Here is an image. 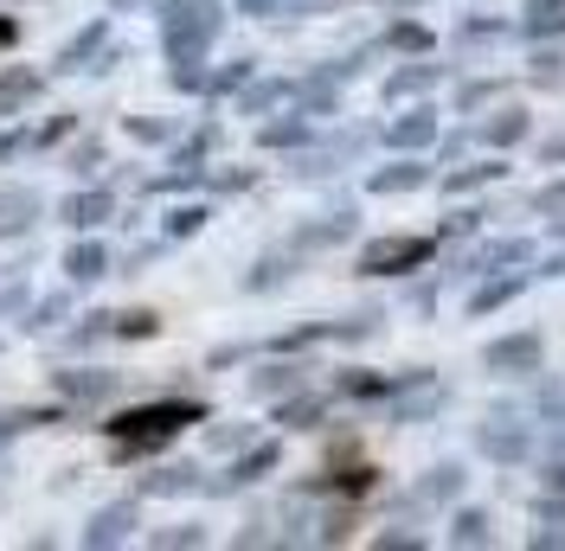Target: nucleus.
Listing matches in <instances>:
<instances>
[{
  "instance_id": "nucleus-1",
  "label": "nucleus",
  "mask_w": 565,
  "mask_h": 551,
  "mask_svg": "<svg viewBox=\"0 0 565 551\" xmlns=\"http://www.w3.org/2000/svg\"><path fill=\"white\" fill-rule=\"evenodd\" d=\"M200 404H186V398H168V404H136V411H116L104 423L109 443H116V455L122 462H136V455H154L161 443H174L186 423H200Z\"/></svg>"
},
{
  "instance_id": "nucleus-2",
  "label": "nucleus",
  "mask_w": 565,
  "mask_h": 551,
  "mask_svg": "<svg viewBox=\"0 0 565 551\" xmlns=\"http://www.w3.org/2000/svg\"><path fill=\"white\" fill-rule=\"evenodd\" d=\"M218 0H168L161 7V39H168V52L174 58H200L212 45V33H218Z\"/></svg>"
},
{
  "instance_id": "nucleus-3",
  "label": "nucleus",
  "mask_w": 565,
  "mask_h": 551,
  "mask_svg": "<svg viewBox=\"0 0 565 551\" xmlns=\"http://www.w3.org/2000/svg\"><path fill=\"white\" fill-rule=\"evenodd\" d=\"M424 257H430V244L424 238H380L360 250V270L366 276H398V270H418Z\"/></svg>"
},
{
  "instance_id": "nucleus-4",
  "label": "nucleus",
  "mask_w": 565,
  "mask_h": 551,
  "mask_svg": "<svg viewBox=\"0 0 565 551\" xmlns=\"http://www.w3.org/2000/svg\"><path fill=\"white\" fill-rule=\"evenodd\" d=\"M109 65H116V52H109V20H90V26L58 52V71H109Z\"/></svg>"
},
{
  "instance_id": "nucleus-5",
  "label": "nucleus",
  "mask_w": 565,
  "mask_h": 551,
  "mask_svg": "<svg viewBox=\"0 0 565 551\" xmlns=\"http://www.w3.org/2000/svg\"><path fill=\"white\" fill-rule=\"evenodd\" d=\"M141 519V500H109V507H97L90 514V526H84V545H122L129 532H136Z\"/></svg>"
},
{
  "instance_id": "nucleus-6",
  "label": "nucleus",
  "mask_w": 565,
  "mask_h": 551,
  "mask_svg": "<svg viewBox=\"0 0 565 551\" xmlns=\"http://www.w3.org/2000/svg\"><path fill=\"white\" fill-rule=\"evenodd\" d=\"M52 385L65 391L71 404H104V398H116V372H104V366H71V372H52Z\"/></svg>"
},
{
  "instance_id": "nucleus-7",
  "label": "nucleus",
  "mask_w": 565,
  "mask_h": 551,
  "mask_svg": "<svg viewBox=\"0 0 565 551\" xmlns=\"http://www.w3.org/2000/svg\"><path fill=\"white\" fill-rule=\"evenodd\" d=\"M109 212H116V199H109V186H90V193H71L65 206H58V218H65L71 231H97Z\"/></svg>"
},
{
  "instance_id": "nucleus-8",
  "label": "nucleus",
  "mask_w": 565,
  "mask_h": 551,
  "mask_svg": "<svg viewBox=\"0 0 565 551\" xmlns=\"http://www.w3.org/2000/svg\"><path fill=\"white\" fill-rule=\"evenodd\" d=\"M39 90H45V77L33 65H7L0 71V116H20L26 104H39Z\"/></svg>"
},
{
  "instance_id": "nucleus-9",
  "label": "nucleus",
  "mask_w": 565,
  "mask_h": 551,
  "mask_svg": "<svg viewBox=\"0 0 565 551\" xmlns=\"http://www.w3.org/2000/svg\"><path fill=\"white\" fill-rule=\"evenodd\" d=\"M33 218H39V193H26V186H0V238H20Z\"/></svg>"
},
{
  "instance_id": "nucleus-10",
  "label": "nucleus",
  "mask_w": 565,
  "mask_h": 551,
  "mask_svg": "<svg viewBox=\"0 0 565 551\" xmlns=\"http://www.w3.org/2000/svg\"><path fill=\"white\" fill-rule=\"evenodd\" d=\"M65 276L71 282H97V276H109V250L97 238H77L65 250Z\"/></svg>"
},
{
  "instance_id": "nucleus-11",
  "label": "nucleus",
  "mask_w": 565,
  "mask_h": 551,
  "mask_svg": "<svg viewBox=\"0 0 565 551\" xmlns=\"http://www.w3.org/2000/svg\"><path fill=\"white\" fill-rule=\"evenodd\" d=\"M65 309H71V295H39L33 309H26V321H20V327H26V334H52V327L65 321Z\"/></svg>"
},
{
  "instance_id": "nucleus-12",
  "label": "nucleus",
  "mask_w": 565,
  "mask_h": 551,
  "mask_svg": "<svg viewBox=\"0 0 565 551\" xmlns=\"http://www.w3.org/2000/svg\"><path fill=\"white\" fill-rule=\"evenodd\" d=\"M264 468H277V443L250 449V455H245V462H238V468H232V475H225V482H218V487H245V482H257Z\"/></svg>"
},
{
  "instance_id": "nucleus-13",
  "label": "nucleus",
  "mask_w": 565,
  "mask_h": 551,
  "mask_svg": "<svg viewBox=\"0 0 565 551\" xmlns=\"http://www.w3.org/2000/svg\"><path fill=\"white\" fill-rule=\"evenodd\" d=\"M161 334V321L148 309H129V314H116V341H154Z\"/></svg>"
},
{
  "instance_id": "nucleus-14",
  "label": "nucleus",
  "mask_w": 565,
  "mask_h": 551,
  "mask_svg": "<svg viewBox=\"0 0 565 551\" xmlns=\"http://www.w3.org/2000/svg\"><path fill=\"white\" fill-rule=\"evenodd\" d=\"M193 482H200V468H161V475L141 482V494H186Z\"/></svg>"
},
{
  "instance_id": "nucleus-15",
  "label": "nucleus",
  "mask_w": 565,
  "mask_h": 551,
  "mask_svg": "<svg viewBox=\"0 0 565 551\" xmlns=\"http://www.w3.org/2000/svg\"><path fill=\"white\" fill-rule=\"evenodd\" d=\"M392 141H398V148H418V141H430V116H405V122H392Z\"/></svg>"
},
{
  "instance_id": "nucleus-16",
  "label": "nucleus",
  "mask_w": 565,
  "mask_h": 551,
  "mask_svg": "<svg viewBox=\"0 0 565 551\" xmlns=\"http://www.w3.org/2000/svg\"><path fill=\"white\" fill-rule=\"evenodd\" d=\"M289 385H296V366H270V372L250 379V391H257V398H277V391H289Z\"/></svg>"
},
{
  "instance_id": "nucleus-17",
  "label": "nucleus",
  "mask_w": 565,
  "mask_h": 551,
  "mask_svg": "<svg viewBox=\"0 0 565 551\" xmlns=\"http://www.w3.org/2000/svg\"><path fill=\"white\" fill-rule=\"evenodd\" d=\"M109 334H116V314H90V321L71 334V346H97V341H109Z\"/></svg>"
},
{
  "instance_id": "nucleus-18",
  "label": "nucleus",
  "mask_w": 565,
  "mask_h": 551,
  "mask_svg": "<svg viewBox=\"0 0 565 551\" xmlns=\"http://www.w3.org/2000/svg\"><path fill=\"white\" fill-rule=\"evenodd\" d=\"M553 26H565V0H540L527 20V33H553Z\"/></svg>"
},
{
  "instance_id": "nucleus-19",
  "label": "nucleus",
  "mask_w": 565,
  "mask_h": 551,
  "mask_svg": "<svg viewBox=\"0 0 565 551\" xmlns=\"http://www.w3.org/2000/svg\"><path fill=\"white\" fill-rule=\"evenodd\" d=\"M200 225H206V212H200V206H180V212H168V238H193Z\"/></svg>"
},
{
  "instance_id": "nucleus-20",
  "label": "nucleus",
  "mask_w": 565,
  "mask_h": 551,
  "mask_svg": "<svg viewBox=\"0 0 565 551\" xmlns=\"http://www.w3.org/2000/svg\"><path fill=\"white\" fill-rule=\"evenodd\" d=\"M90 168H104V141H97V136L71 148V173H90Z\"/></svg>"
},
{
  "instance_id": "nucleus-21",
  "label": "nucleus",
  "mask_w": 565,
  "mask_h": 551,
  "mask_svg": "<svg viewBox=\"0 0 565 551\" xmlns=\"http://www.w3.org/2000/svg\"><path fill=\"white\" fill-rule=\"evenodd\" d=\"M489 359H494V366H533V341H508V346H494Z\"/></svg>"
},
{
  "instance_id": "nucleus-22",
  "label": "nucleus",
  "mask_w": 565,
  "mask_h": 551,
  "mask_svg": "<svg viewBox=\"0 0 565 551\" xmlns=\"http://www.w3.org/2000/svg\"><path fill=\"white\" fill-rule=\"evenodd\" d=\"M316 417H321V404H309V398H302V404H282V423H289V430H309Z\"/></svg>"
},
{
  "instance_id": "nucleus-23",
  "label": "nucleus",
  "mask_w": 565,
  "mask_h": 551,
  "mask_svg": "<svg viewBox=\"0 0 565 551\" xmlns=\"http://www.w3.org/2000/svg\"><path fill=\"white\" fill-rule=\"evenodd\" d=\"M129 136L136 141H168V122H154V116H129Z\"/></svg>"
},
{
  "instance_id": "nucleus-24",
  "label": "nucleus",
  "mask_w": 565,
  "mask_h": 551,
  "mask_svg": "<svg viewBox=\"0 0 565 551\" xmlns=\"http://www.w3.org/2000/svg\"><path fill=\"white\" fill-rule=\"evenodd\" d=\"M302 136H309V129H302L296 116H289V122H270V129H264V141H270V148H282V141H302Z\"/></svg>"
},
{
  "instance_id": "nucleus-25",
  "label": "nucleus",
  "mask_w": 565,
  "mask_h": 551,
  "mask_svg": "<svg viewBox=\"0 0 565 551\" xmlns=\"http://www.w3.org/2000/svg\"><path fill=\"white\" fill-rule=\"evenodd\" d=\"M13 154H33V129H13V136H0V161H13Z\"/></svg>"
},
{
  "instance_id": "nucleus-26",
  "label": "nucleus",
  "mask_w": 565,
  "mask_h": 551,
  "mask_svg": "<svg viewBox=\"0 0 565 551\" xmlns=\"http://www.w3.org/2000/svg\"><path fill=\"white\" fill-rule=\"evenodd\" d=\"M282 90H289V84H264V90H250V97H238V109H270L282 97Z\"/></svg>"
},
{
  "instance_id": "nucleus-27",
  "label": "nucleus",
  "mask_w": 565,
  "mask_h": 551,
  "mask_svg": "<svg viewBox=\"0 0 565 551\" xmlns=\"http://www.w3.org/2000/svg\"><path fill=\"white\" fill-rule=\"evenodd\" d=\"M58 136H71V116H52L45 129H33V148H52Z\"/></svg>"
},
{
  "instance_id": "nucleus-28",
  "label": "nucleus",
  "mask_w": 565,
  "mask_h": 551,
  "mask_svg": "<svg viewBox=\"0 0 565 551\" xmlns=\"http://www.w3.org/2000/svg\"><path fill=\"white\" fill-rule=\"evenodd\" d=\"M412 180H418V168H392V173H380L373 186H380V193H398V186H412Z\"/></svg>"
},
{
  "instance_id": "nucleus-29",
  "label": "nucleus",
  "mask_w": 565,
  "mask_h": 551,
  "mask_svg": "<svg viewBox=\"0 0 565 551\" xmlns=\"http://www.w3.org/2000/svg\"><path fill=\"white\" fill-rule=\"evenodd\" d=\"M154 545H200V526H174V532H154Z\"/></svg>"
},
{
  "instance_id": "nucleus-30",
  "label": "nucleus",
  "mask_w": 565,
  "mask_h": 551,
  "mask_svg": "<svg viewBox=\"0 0 565 551\" xmlns=\"http://www.w3.org/2000/svg\"><path fill=\"white\" fill-rule=\"evenodd\" d=\"M13 39H20V20H7V13H0V52H7Z\"/></svg>"
},
{
  "instance_id": "nucleus-31",
  "label": "nucleus",
  "mask_w": 565,
  "mask_h": 551,
  "mask_svg": "<svg viewBox=\"0 0 565 551\" xmlns=\"http://www.w3.org/2000/svg\"><path fill=\"white\" fill-rule=\"evenodd\" d=\"M109 7H116V13H129V7H148V0H109Z\"/></svg>"
}]
</instances>
